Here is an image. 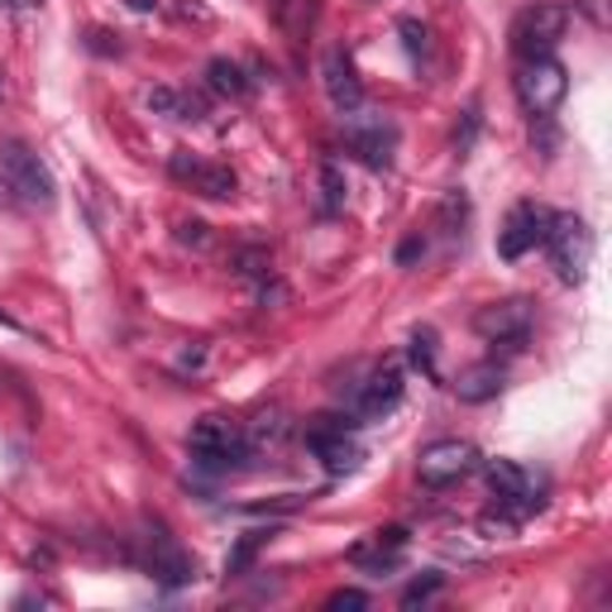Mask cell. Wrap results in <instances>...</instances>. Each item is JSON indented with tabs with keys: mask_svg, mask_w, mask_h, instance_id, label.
<instances>
[{
	"mask_svg": "<svg viewBox=\"0 0 612 612\" xmlns=\"http://www.w3.org/2000/svg\"><path fill=\"white\" fill-rule=\"evenodd\" d=\"M168 172L177 177V182H187L197 197L206 201H230L239 191V177L225 168V164H211V158H197L191 149H172L168 158Z\"/></svg>",
	"mask_w": 612,
	"mask_h": 612,
	"instance_id": "ba28073f",
	"label": "cell"
},
{
	"mask_svg": "<svg viewBox=\"0 0 612 612\" xmlns=\"http://www.w3.org/2000/svg\"><path fill=\"white\" fill-rule=\"evenodd\" d=\"M345 191H349L345 172L335 168V164H320V211H326V216L340 211V206H345Z\"/></svg>",
	"mask_w": 612,
	"mask_h": 612,
	"instance_id": "44dd1931",
	"label": "cell"
},
{
	"mask_svg": "<svg viewBox=\"0 0 612 612\" xmlns=\"http://www.w3.org/2000/svg\"><path fill=\"white\" fill-rule=\"evenodd\" d=\"M407 531L402 526H388V531H374V536L368 541H359L349 551V560L359 570H368V574H388V570H397L402 565V555H407Z\"/></svg>",
	"mask_w": 612,
	"mask_h": 612,
	"instance_id": "4fadbf2b",
	"label": "cell"
},
{
	"mask_svg": "<svg viewBox=\"0 0 612 612\" xmlns=\"http://www.w3.org/2000/svg\"><path fill=\"white\" fill-rule=\"evenodd\" d=\"M264 545H268V531H245V536L235 541V551L225 555V574H245L254 560H259Z\"/></svg>",
	"mask_w": 612,
	"mask_h": 612,
	"instance_id": "ac0fdd59",
	"label": "cell"
},
{
	"mask_svg": "<svg viewBox=\"0 0 612 612\" xmlns=\"http://www.w3.org/2000/svg\"><path fill=\"white\" fill-rule=\"evenodd\" d=\"M474 330H478L488 345L522 349L526 330H531V306H526L522 297H512V302H493V306H478V316H474Z\"/></svg>",
	"mask_w": 612,
	"mask_h": 612,
	"instance_id": "8fae6325",
	"label": "cell"
},
{
	"mask_svg": "<svg viewBox=\"0 0 612 612\" xmlns=\"http://www.w3.org/2000/svg\"><path fill=\"white\" fill-rule=\"evenodd\" d=\"M182 368H201L206 364V345H191V349H182V359H177Z\"/></svg>",
	"mask_w": 612,
	"mask_h": 612,
	"instance_id": "4dcf8cb0",
	"label": "cell"
},
{
	"mask_svg": "<svg viewBox=\"0 0 612 612\" xmlns=\"http://www.w3.org/2000/svg\"><path fill=\"white\" fill-rule=\"evenodd\" d=\"M206 87H211L216 96H249V77H245V68L239 62H230V58H211L206 62Z\"/></svg>",
	"mask_w": 612,
	"mask_h": 612,
	"instance_id": "e0dca14e",
	"label": "cell"
},
{
	"mask_svg": "<svg viewBox=\"0 0 612 612\" xmlns=\"http://www.w3.org/2000/svg\"><path fill=\"white\" fill-rule=\"evenodd\" d=\"M326 608H330V612H345V608H368V593H359V589H340V593H330V599H326Z\"/></svg>",
	"mask_w": 612,
	"mask_h": 612,
	"instance_id": "f1b7e54d",
	"label": "cell"
},
{
	"mask_svg": "<svg viewBox=\"0 0 612 612\" xmlns=\"http://www.w3.org/2000/svg\"><path fill=\"white\" fill-rule=\"evenodd\" d=\"M445 584V574H426V579H412L407 589H402V608H416V603H426V599H436Z\"/></svg>",
	"mask_w": 612,
	"mask_h": 612,
	"instance_id": "603a6c76",
	"label": "cell"
},
{
	"mask_svg": "<svg viewBox=\"0 0 612 612\" xmlns=\"http://www.w3.org/2000/svg\"><path fill=\"white\" fill-rule=\"evenodd\" d=\"M0 326H6V330H20V335H24V326H20V320H14V316H6V312H0Z\"/></svg>",
	"mask_w": 612,
	"mask_h": 612,
	"instance_id": "836d02e7",
	"label": "cell"
},
{
	"mask_svg": "<svg viewBox=\"0 0 612 612\" xmlns=\"http://www.w3.org/2000/svg\"><path fill=\"white\" fill-rule=\"evenodd\" d=\"M144 570H149L158 584H191V574H197V565H191V555L177 551V541L168 536L164 526H154V536H144Z\"/></svg>",
	"mask_w": 612,
	"mask_h": 612,
	"instance_id": "7c38bea8",
	"label": "cell"
},
{
	"mask_svg": "<svg viewBox=\"0 0 612 612\" xmlns=\"http://www.w3.org/2000/svg\"><path fill=\"white\" fill-rule=\"evenodd\" d=\"M503 383H507V374H503V364H474V368H464L460 374V383H455V393L464 397V402H488V397H497L503 393Z\"/></svg>",
	"mask_w": 612,
	"mask_h": 612,
	"instance_id": "2e32d148",
	"label": "cell"
},
{
	"mask_svg": "<svg viewBox=\"0 0 612 612\" xmlns=\"http://www.w3.org/2000/svg\"><path fill=\"white\" fill-rule=\"evenodd\" d=\"M187 450H191V464H197L206 478H225V474L245 470L249 436L235 422H225V416H201L187 436Z\"/></svg>",
	"mask_w": 612,
	"mask_h": 612,
	"instance_id": "6da1fadb",
	"label": "cell"
},
{
	"mask_svg": "<svg viewBox=\"0 0 612 612\" xmlns=\"http://www.w3.org/2000/svg\"><path fill=\"white\" fill-rule=\"evenodd\" d=\"M130 10H158V0H130Z\"/></svg>",
	"mask_w": 612,
	"mask_h": 612,
	"instance_id": "e575fe53",
	"label": "cell"
},
{
	"mask_svg": "<svg viewBox=\"0 0 612 612\" xmlns=\"http://www.w3.org/2000/svg\"><path fill=\"white\" fill-rule=\"evenodd\" d=\"M245 436H249V455H254V450H264V445H283V436H287V416H283V412H264L259 422L245 431Z\"/></svg>",
	"mask_w": 612,
	"mask_h": 612,
	"instance_id": "ffe728a7",
	"label": "cell"
},
{
	"mask_svg": "<svg viewBox=\"0 0 612 612\" xmlns=\"http://www.w3.org/2000/svg\"><path fill=\"white\" fill-rule=\"evenodd\" d=\"M144 106H149L154 116H164V120H182V91L177 87H149L144 91Z\"/></svg>",
	"mask_w": 612,
	"mask_h": 612,
	"instance_id": "7402d4cb",
	"label": "cell"
},
{
	"mask_svg": "<svg viewBox=\"0 0 612 612\" xmlns=\"http://www.w3.org/2000/svg\"><path fill=\"white\" fill-rule=\"evenodd\" d=\"M570 29V6H560V0H541V6H526L517 20H512V53L522 62L526 58H551L560 39H565Z\"/></svg>",
	"mask_w": 612,
	"mask_h": 612,
	"instance_id": "7a4b0ae2",
	"label": "cell"
},
{
	"mask_svg": "<svg viewBox=\"0 0 612 612\" xmlns=\"http://www.w3.org/2000/svg\"><path fill=\"white\" fill-rule=\"evenodd\" d=\"M345 426H354V422H335V416H316V426H306V445H312V455L326 464L330 478L354 474L364 460V450L345 436Z\"/></svg>",
	"mask_w": 612,
	"mask_h": 612,
	"instance_id": "9c48e42d",
	"label": "cell"
},
{
	"mask_svg": "<svg viewBox=\"0 0 612 612\" xmlns=\"http://www.w3.org/2000/svg\"><path fill=\"white\" fill-rule=\"evenodd\" d=\"M478 470V450L470 441H431L416 460V478L426 488H450V483L470 478Z\"/></svg>",
	"mask_w": 612,
	"mask_h": 612,
	"instance_id": "52a82bcc",
	"label": "cell"
},
{
	"mask_svg": "<svg viewBox=\"0 0 612 612\" xmlns=\"http://www.w3.org/2000/svg\"><path fill=\"white\" fill-rule=\"evenodd\" d=\"M268 268H273V264H268L264 249H245V254H239V273H245V278H264Z\"/></svg>",
	"mask_w": 612,
	"mask_h": 612,
	"instance_id": "83f0119b",
	"label": "cell"
},
{
	"mask_svg": "<svg viewBox=\"0 0 612 612\" xmlns=\"http://www.w3.org/2000/svg\"><path fill=\"white\" fill-rule=\"evenodd\" d=\"M397 34H402V43H407V53H412V58H426V53H431V34H426V24H416V20H397Z\"/></svg>",
	"mask_w": 612,
	"mask_h": 612,
	"instance_id": "cb8c5ba5",
	"label": "cell"
},
{
	"mask_svg": "<svg viewBox=\"0 0 612 612\" xmlns=\"http://www.w3.org/2000/svg\"><path fill=\"white\" fill-rule=\"evenodd\" d=\"M345 144L364 158L368 168H388L393 164V149H397V125L378 110H349L345 116Z\"/></svg>",
	"mask_w": 612,
	"mask_h": 612,
	"instance_id": "8992f818",
	"label": "cell"
},
{
	"mask_svg": "<svg viewBox=\"0 0 612 612\" xmlns=\"http://www.w3.org/2000/svg\"><path fill=\"white\" fill-rule=\"evenodd\" d=\"M551 216H555V211H545V206H536V201L512 206L507 220H503V230H497V254H503L507 264L526 259V254L545 239V230H551Z\"/></svg>",
	"mask_w": 612,
	"mask_h": 612,
	"instance_id": "30bf717a",
	"label": "cell"
},
{
	"mask_svg": "<svg viewBox=\"0 0 612 612\" xmlns=\"http://www.w3.org/2000/svg\"><path fill=\"white\" fill-rule=\"evenodd\" d=\"M464 216H470V201H464L460 191H450V197L441 201V220H445V235H460Z\"/></svg>",
	"mask_w": 612,
	"mask_h": 612,
	"instance_id": "d4e9b609",
	"label": "cell"
},
{
	"mask_svg": "<svg viewBox=\"0 0 612 612\" xmlns=\"http://www.w3.org/2000/svg\"><path fill=\"white\" fill-rule=\"evenodd\" d=\"M402 393H407V383H402V364H383L368 374V383L359 388V416H368V422H378V416H388Z\"/></svg>",
	"mask_w": 612,
	"mask_h": 612,
	"instance_id": "9a60e30c",
	"label": "cell"
},
{
	"mask_svg": "<svg viewBox=\"0 0 612 612\" xmlns=\"http://www.w3.org/2000/svg\"><path fill=\"white\" fill-rule=\"evenodd\" d=\"M320 87H326L330 106L340 110V116H349V110L364 106V82H359V72H354V62L345 53H326V58H320Z\"/></svg>",
	"mask_w": 612,
	"mask_h": 612,
	"instance_id": "5bb4252c",
	"label": "cell"
},
{
	"mask_svg": "<svg viewBox=\"0 0 612 612\" xmlns=\"http://www.w3.org/2000/svg\"><path fill=\"white\" fill-rule=\"evenodd\" d=\"M0 172H6L10 191H20V201L29 206H53L58 201V182L43 168V158L34 149H24L20 139H0Z\"/></svg>",
	"mask_w": 612,
	"mask_h": 612,
	"instance_id": "277c9868",
	"label": "cell"
},
{
	"mask_svg": "<svg viewBox=\"0 0 612 612\" xmlns=\"http://www.w3.org/2000/svg\"><path fill=\"white\" fill-rule=\"evenodd\" d=\"M407 359L422 368L426 378H441V368H436V330L422 326V330H412V340H407Z\"/></svg>",
	"mask_w": 612,
	"mask_h": 612,
	"instance_id": "d6986e66",
	"label": "cell"
},
{
	"mask_svg": "<svg viewBox=\"0 0 612 612\" xmlns=\"http://www.w3.org/2000/svg\"><path fill=\"white\" fill-rule=\"evenodd\" d=\"M574 10H579V14H589V24H593V29H608V24H612L608 0H574Z\"/></svg>",
	"mask_w": 612,
	"mask_h": 612,
	"instance_id": "4316f807",
	"label": "cell"
},
{
	"mask_svg": "<svg viewBox=\"0 0 612 612\" xmlns=\"http://www.w3.org/2000/svg\"><path fill=\"white\" fill-rule=\"evenodd\" d=\"M87 48H91V53H101V58H120V34H110V29H91Z\"/></svg>",
	"mask_w": 612,
	"mask_h": 612,
	"instance_id": "484cf974",
	"label": "cell"
},
{
	"mask_svg": "<svg viewBox=\"0 0 612 612\" xmlns=\"http://www.w3.org/2000/svg\"><path fill=\"white\" fill-rule=\"evenodd\" d=\"M182 239H197V245H201V239H206V225H201V220H187V225H182Z\"/></svg>",
	"mask_w": 612,
	"mask_h": 612,
	"instance_id": "d6a6232c",
	"label": "cell"
},
{
	"mask_svg": "<svg viewBox=\"0 0 612 612\" xmlns=\"http://www.w3.org/2000/svg\"><path fill=\"white\" fill-rule=\"evenodd\" d=\"M551 249V264L560 273V283H584V273L593 264V235L579 216H551V230L541 239Z\"/></svg>",
	"mask_w": 612,
	"mask_h": 612,
	"instance_id": "5b68a950",
	"label": "cell"
},
{
	"mask_svg": "<svg viewBox=\"0 0 612 612\" xmlns=\"http://www.w3.org/2000/svg\"><path fill=\"white\" fill-rule=\"evenodd\" d=\"M0 96H6V72H0Z\"/></svg>",
	"mask_w": 612,
	"mask_h": 612,
	"instance_id": "d590c367",
	"label": "cell"
},
{
	"mask_svg": "<svg viewBox=\"0 0 612 612\" xmlns=\"http://www.w3.org/2000/svg\"><path fill=\"white\" fill-rule=\"evenodd\" d=\"M512 87H517V101L526 116L551 120L570 91V72H565V62H555V58H526L517 77H512Z\"/></svg>",
	"mask_w": 612,
	"mask_h": 612,
	"instance_id": "3957f363",
	"label": "cell"
},
{
	"mask_svg": "<svg viewBox=\"0 0 612 612\" xmlns=\"http://www.w3.org/2000/svg\"><path fill=\"white\" fill-rule=\"evenodd\" d=\"M426 254V239H407V245L397 249V264H412V259H422Z\"/></svg>",
	"mask_w": 612,
	"mask_h": 612,
	"instance_id": "f546056e",
	"label": "cell"
},
{
	"mask_svg": "<svg viewBox=\"0 0 612 612\" xmlns=\"http://www.w3.org/2000/svg\"><path fill=\"white\" fill-rule=\"evenodd\" d=\"M0 6H6V10H14V14H29V10H39L43 0H0Z\"/></svg>",
	"mask_w": 612,
	"mask_h": 612,
	"instance_id": "1f68e13d",
	"label": "cell"
}]
</instances>
